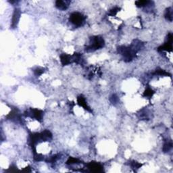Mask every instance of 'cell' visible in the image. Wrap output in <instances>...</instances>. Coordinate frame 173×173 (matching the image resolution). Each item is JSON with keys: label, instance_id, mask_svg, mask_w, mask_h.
<instances>
[{"label": "cell", "instance_id": "cell-1", "mask_svg": "<svg viewBox=\"0 0 173 173\" xmlns=\"http://www.w3.org/2000/svg\"><path fill=\"white\" fill-rule=\"evenodd\" d=\"M139 43H137V46L135 44H133L131 46H121L118 47V52L123 55L124 60L125 62H130L133 60V58L135 57L137 53V47Z\"/></svg>", "mask_w": 173, "mask_h": 173}, {"label": "cell", "instance_id": "cell-2", "mask_svg": "<svg viewBox=\"0 0 173 173\" xmlns=\"http://www.w3.org/2000/svg\"><path fill=\"white\" fill-rule=\"evenodd\" d=\"M104 45H105V41L102 37L100 36H94L91 37L89 44L86 47L85 50L87 52H95L104 47Z\"/></svg>", "mask_w": 173, "mask_h": 173}, {"label": "cell", "instance_id": "cell-3", "mask_svg": "<svg viewBox=\"0 0 173 173\" xmlns=\"http://www.w3.org/2000/svg\"><path fill=\"white\" fill-rule=\"evenodd\" d=\"M69 20L71 23L73 24L75 26L81 27L85 23V16L83 14L75 12L70 14Z\"/></svg>", "mask_w": 173, "mask_h": 173}, {"label": "cell", "instance_id": "cell-4", "mask_svg": "<svg viewBox=\"0 0 173 173\" xmlns=\"http://www.w3.org/2000/svg\"><path fill=\"white\" fill-rule=\"evenodd\" d=\"M43 111L39 110V109H30V114H28V116H30L31 118H35L39 122H41L43 118Z\"/></svg>", "mask_w": 173, "mask_h": 173}, {"label": "cell", "instance_id": "cell-5", "mask_svg": "<svg viewBox=\"0 0 173 173\" xmlns=\"http://www.w3.org/2000/svg\"><path fill=\"white\" fill-rule=\"evenodd\" d=\"M60 61L63 66H67L71 63L75 62V58H74V55L62 53L60 55Z\"/></svg>", "mask_w": 173, "mask_h": 173}, {"label": "cell", "instance_id": "cell-6", "mask_svg": "<svg viewBox=\"0 0 173 173\" xmlns=\"http://www.w3.org/2000/svg\"><path fill=\"white\" fill-rule=\"evenodd\" d=\"M172 33H169L168 35V42H166L165 44L162 45L161 47H160L158 49L159 50L162 51H168V52H171L172 47Z\"/></svg>", "mask_w": 173, "mask_h": 173}, {"label": "cell", "instance_id": "cell-7", "mask_svg": "<svg viewBox=\"0 0 173 173\" xmlns=\"http://www.w3.org/2000/svg\"><path fill=\"white\" fill-rule=\"evenodd\" d=\"M20 10L18 8H16L14 10L13 16H12V26L13 28H15L17 26L18 22L20 18Z\"/></svg>", "mask_w": 173, "mask_h": 173}, {"label": "cell", "instance_id": "cell-8", "mask_svg": "<svg viewBox=\"0 0 173 173\" xmlns=\"http://www.w3.org/2000/svg\"><path fill=\"white\" fill-rule=\"evenodd\" d=\"M77 102H78V104L80 106H82L83 108L85 109V110H86V111H88V112H92L91 110V108H89V107L87 105V104H86V100H85V98L83 95H80L79 97H78V98H77Z\"/></svg>", "mask_w": 173, "mask_h": 173}, {"label": "cell", "instance_id": "cell-9", "mask_svg": "<svg viewBox=\"0 0 173 173\" xmlns=\"http://www.w3.org/2000/svg\"><path fill=\"white\" fill-rule=\"evenodd\" d=\"M69 1H62V0H58L55 1V7L58 10H66L68 9V6H69Z\"/></svg>", "mask_w": 173, "mask_h": 173}, {"label": "cell", "instance_id": "cell-10", "mask_svg": "<svg viewBox=\"0 0 173 173\" xmlns=\"http://www.w3.org/2000/svg\"><path fill=\"white\" fill-rule=\"evenodd\" d=\"M88 168L90 169L92 171L94 172H100L101 171V169H102V166L101 164L97 163V162H90L89 164H87Z\"/></svg>", "mask_w": 173, "mask_h": 173}, {"label": "cell", "instance_id": "cell-11", "mask_svg": "<svg viewBox=\"0 0 173 173\" xmlns=\"http://www.w3.org/2000/svg\"><path fill=\"white\" fill-rule=\"evenodd\" d=\"M164 16H165V18H166L167 20H169V21H170V22L172 21V7H169L166 10Z\"/></svg>", "mask_w": 173, "mask_h": 173}, {"label": "cell", "instance_id": "cell-12", "mask_svg": "<svg viewBox=\"0 0 173 173\" xmlns=\"http://www.w3.org/2000/svg\"><path fill=\"white\" fill-rule=\"evenodd\" d=\"M151 3V1H146V0H144V1H142V0H139V1H135V5L137 7H146L147 6H149V4Z\"/></svg>", "mask_w": 173, "mask_h": 173}, {"label": "cell", "instance_id": "cell-13", "mask_svg": "<svg viewBox=\"0 0 173 173\" xmlns=\"http://www.w3.org/2000/svg\"><path fill=\"white\" fill-rule=\"evenodd\" d=\"M172 147V141H168L164 144L163 146V151L164 152H169Z\"/></svg>", "mask_w": 173, "mask_h": 173}, {"label": "cell", "instance_id": "cell-14", "mask_svg": "<svg viewBox=\"0 0 173 173\" xmlns=\"http://www.w3.org/2000/svg\"><path fill=\"white\" fill-rule=\"evenodd\" d=\"M121 10V7H113V8H112L110 10V12H109V15L110 16H116V15L118 14V12L120 11V10Z\"/></svg>", "mask_w": 173, "mask_h": 173}, {"label": "cell", "instance_id": "cell-15", "mask_svg": "<svg viewBox=\"0 0 173 173\" xmlns=\"http://www.w3.org/2000/svg\"><path fill=\"white\" fill-rule=\"evenodd\" d=\"M154 75H160V76H166V77L170 75L169 72H166V71L162 70V69L156 70V72L154 73Z\"/></svg>", "mask_w": 173, "mask_h": 173}, {"label": "cell", "instance_id": "cell-16", "mask_svg": "<svg viewBox=\"0 0 173 173\" xmlns=\"http://www.w3.org/2000/svg\"><path fill=\"white\" fill-rule=\"evenodd\" d=\"M154 91L151 88H147L146 90V91L144 92L143 95L145 97H147V98H152L153 95L154 94Z\"/></svg>", "mask_w": 173, "mask_h": 173}, {"label": "cell", "instance_id": "cell-17", "mask_svg": "<svg viewBox=\"0 0 173 173\" xmlns=\"http://www.w3.org/2000/svg\"><path fill=\"white\" fill-rule=\"evenodd\" d=\"M75 163H80V161L77 158H75V157H70L69 159L68 160V161L67 162V164H75Z\"/></svg>", "mask_w": 173, "mask_h": 173}, {"label": "cell", "instance_id": "cell-18", "mask_svg": "<svg viewBox=\"0 0 173 173\" xmlns=\"http://www.w3.org/2000/svg\"><path fill=\"white\" fill-rule=\"evenodd\" d=\"M44 68H37L36 69L34 70V73L36 76H40L44 72Z\"/></svg>", "mask_w": 173, "mask_h": 173}]
</instances>
